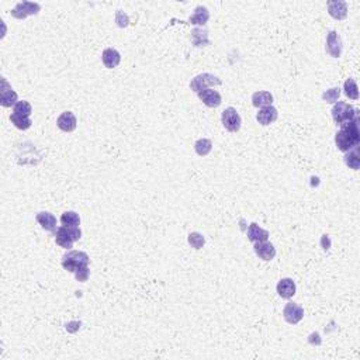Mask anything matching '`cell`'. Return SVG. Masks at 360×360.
<instances>
[{
    "mask_svg": "<svg viewBox=\"0 0 360 360\" xmlns=\"http://www.w3.org/2000/svg\"><path fill=\"white\" fill-rule=\"evenodd\" d=\"M55 240H56V245H60V248H64V249H70V248L74 246V238H72V235L69 232V228L65 226V225H62L60 226L58 230H56V232H55Z\"/></svg>",
    "mask_w": 360,
    "mask_h": 360,
    "instance_id": "13",
    "label": "cell"
},
{
    "mask_svg": "<svg viewBox=\"0 0 360 360\" xmlns=\"http://www.w3.org/2000/svg\"><path fill=\"white\" fill-rule=\"evenodd\" d=\"M278 110L273 106H268V107H262L259 110L258 116H256V120L259 121V124H262V126H270L278 120Z\"/></svg>",
    "mask_w": 360,
    "mask_h": 360,
    "instance_id": "12",
    "label": "cell"
},
{
    "mask_svg": "<svg viewBox=\"0 0 360 360\" xmlns=\"http://www.w3.org/2000/svg\"><path fill=\"white\" fill-rule=\"evenodd\" d=\"M41 10V6L38 3H32V2H22V3H17L16 8L12 10V16L18 18V20H24L26 17L28 16L37 14L38 12Z\"/></svg>",
    "mask_w": 360,
    "mask_h": 360,
    "instance_id": "6",
    "label": "cell"
},
{
    "mask_svg": "<svg viewBox=\"0 0 360 360\" xmlns=\"http://www.w3.org/2000/svg\"><path fill=\"white\" fill-rule=\"evenodd\" d=\"M76 124H78V120H76L75 114L72 112H64L58 117L56 120V126L60 130H62L64 132H72L75 131Z\"/></svg>",
    "mask_w": 360,
    "mask_h": 360,
    "instance_id": "11",
    "label": "cell"
},
{
    "mask_svg": "<svg viewBox=\"0 0 360 360\" xmlns=\"http://www.w3.org/2000/svg\"><path fill=\"white\" fill-rule=\"evenodd\" d=\"M89 262L90 259L88 254L80 252V250H69V252L65 254L64 258H62V266H64V269L70 272V273H75V272H78L79 269L89 266Z\"/></svg>",
    "mask_w": 360,
    "mask_h": 360,
    "instance_id": "2",
    "label": "cell"
},
{
    "mask_svg": "<svg viewBox=\"0 0 360 360\" xmlns=\"http://www.w3.org/2000/svg\"><path fill=\"white\" fill-rule=\"evenodd\" d=\"M328 13L336 20H344L348 16V4L342 0L328 2Z\"/></svg>",
    "mask_w": 360,
    "mask_h": 360,
    "instance_id": "14",
    "label": "cell"
},
{
    "mask_svg": "<svg viewBox=\"0 0 360 360\" xmlns=\"http://www.w3.org/2000/svg\"><path fill=\"white\" fill-rule=\"evenodd\" d=\"M60 222H62V225H66V226H79L80 218H79V216L76 214L75 211H66V212L62 214Z\"/></svg>",
    "mask_w": 360,
    "mask_h": 360,
    "instance_id": "25",
    "label": "cell"
},
{
    "mask_svg": "<svg viewBox=\"0 0 360 360\" xmlns=\"http://www.w3.org/2000/svg\"><path fill=\"white\" fill-rule=\"evenodd\" d=\"M116 22H117L120 27H127L128 24H130V18H128V16L124 12L117 10V14H116Z\"/></svg>",
    "mask_w": 360,
    "mask_h": 360,
    "instance_id": "31",
    "label": "cell"
},
{
    "mask_svg": "<svg viewBox=\"0 0 360 360\" xmlns=\"http://www.w3.org/2000/svg\"><path fill=\"white\" fill-rule=\"evenodd\" d=\"M283 316L288 324L296 325L298 324L304 318V308L300 307L296 302H287L284 310H283Z\"/></svg>",
    "mask_w": 360,
    "mask_h": 360,
    "instance_id": "7",
    "label": "cell"
},
{
    "mask_svg": "<svg viewBox=\"0 0 360 360\" xmlns=\"http://www.w3.org/2000/svg\"><path fill=\"white\" fill-rule=\"evenodd\" d=\"M273 103V96L270 92H255L252 94V104L258 107V108H262V107H268V106H272Z\"/></svg>",
    "mask_w": 360,
    "mask_h": 360,
    "instance_id": "20",
    "label": "cell"
},
{
    "mask_svg": "<svg viewBox=\"0 0 360 360\" xmlns=\"http://www.w3.org/2000/svg\"><path fill=\"white\" fill-rule=\"evenodd\" d=\"M208 18H210L208 10L206 8H202V6H198L194 10V14L190 16L188 22H192V24H194V26H204L206 22H208Z\"/></svg>",
    "mask_w": 360,
    "mask_h": 360,
    "instance_id": "21",
    "label": "cell"
},
{
    "mask_svg": "<svg viewBox=\"0 0 360 360\" xmlns=\"http://www.w3.org/2000/svg\"><path fill=\"white\" fill-rule=\"evenodd\" d=\"M192 41L196 46H204L207 45L208 41V31L202 30V28H194L192 31Z\"/></svg>",
    "mask_w": 360,
    "mask_h": 360,
    "instance_id": "23",
    "label": "cell"
},
{
    "mask_svg": "<svg viewBox=\"0 0 360 360\" xmlns=\"http://www.w3.org/2000/svg\"><path fill=\"white\" fill-rule=\"evenodd\" d=\"M222 82L221 79L217 76L211 75V74H202V75H197L193 78V80L190 82V88L193 92L198 93L202 90L211 89L212 86H221Z\"/></svg>",
    "mask_w": 360,
    "mask_h": 360,
    "instance_id": "4",
    "label": "cell"
},
{
    "mask_svg": "<svg viewBox=\"0 0 360 360\" xmlns=\"http://www.w3.org/2000/svg\"><path fill=\"white\" fill-rule=\"evenodd\" d=\"M254 249H255V254L263 260H272L274 259L276 256V248L273 246L270 242L268 240H263V242H254Z\"/></svg>",
    "mask_w": 360,
    "mask_h": 360,
    "instance_id": "10",
    "label": "cell"
},
{
    "mask_svg": "<svg viewBox=\"0 0 360 360\" xmlns=\"http://www.w3.org/2000/svg\"><path fill=\"white\" fill-rule=\"evenodd\" d=\"M276 288H278V296H280L282 298H286V300L292 298V296L296 294V283L292 282V278H282L278 283Z\"/></svg>",
    "mask_w": 360,
    "mask_h": 360,
    "instance_id": "15",
    "label": "cell"
},
{
    "mask_svg": "<svg viewBox=\"0 0 360 360\" xmlns=\"http://www.w3.org/2000/svg\"><path fill=\"white\" fill-rule=\"evenodd\" d=\"M188 244L194 248V249H200V248L204 246L206 240H204V236H202V234L192 232L190 235H188Z\"/></svg>",
    "mask_w": 360,
    "mask_h": 360,
    "instance_id": "30",
    "label": "cell"
},
{
    "mask_svg": "<svg viewBox=\"0 0 360 360\" xmlns=\"http://www.w3.org/2000/svg\"><path fill=\"white\" fill-rule=\"evenodd\" d=\"M102 60H103L106 68L112 69V68L118 66V64L121 62V55L114 48H106L103 51V55H102Z\"/></svg>",
    "mask_w": 360,
    "mask_h": 360,
    "instance_id": "17",
    "label": "cell"
},
{
    "mask_svg": "<svg viewBox=\"0 0 360 360\" xmlns=\"http://www.w3.org/2000/svg\"><path fill=\"white\" fill-rule=\"evenodd\" d=\"M197 94H198V98L202 100V103L207 107H211V108H217L218 106L222 103V98L217 90L206 89L198 92Z\"/></svg>",
    "mask_w": 360,
    "mask_h": 360,
    "instance_id": "9",
    "label": "cell"
},
{
    "mask_svg": "<svg viewBox=\"0 0 360 360\" xmlns=\"http://www.w3.org/2000/svg\"><path fill=\"white\" fill-rule=\"evenodd\" d=\"M248 240H250V242H263V240H269V232L254 222V224L249 225V230H248Z\"/></svg>",
    "mask_w": 360,
    "mask_h": 360,
    "instance_id": "19",
    "label": "cell"
},
{
    "mask_svg": "<svg viewBox=\"0 0 360 360\" xmlns=\"http://www.w3.org/2000/svg\"><path fill=\"white\" fill-rule=\"evenodd\" d=\"M332 118L336 122V126H340L344 122L352 121L358 118V110L352 104H348L346 102H336L332 107Z\"/></svg>",
    "mask_w": 360,
    "mask_h": 360,
    "instance_id": "3",
    "label": "cell"
},
{
    "mask_svg": "<svg viewBox=\"0 0 360 360\" xmlns=\"http://www.w3.org/2000/svg\"><path fill=\"white\" fill-rule=\"evenodd\" d=\"M330 238H328V235H322V246L325 250H328L330 249Z\"/></svg>",
    "mask_w": 360,
    "mask_h": 360,
    "instance_id": "33",
    "label": "cell"
},
{
    "mask_svg": "<svg viewBox=\"0 0 360 360\" xmlns=\"http://www.w3.org/2000/svg\"><path fill=\"white\" fill-rule=\"evenodd\" d=\"M37 221L40 222V225L44 228L45 231L48 232H56V218L54 217L51 212H46V211H42V212H38L37 214Z\"/></svg>",
    "mask_w": 360,
    "mask_h": 360,
    "instance_id": "16",
    "label": "cell"
},
{
    "mask_svg": "<svg viewBox=\"0 0 360 360\" xmlns=\"http://www.w3.org/2000/svg\"><path fill=\"white\" fill-rule=\"evenodd\" d=\"M335 142H336L338 150L345 152V154L348 150L359 146V117L352 121H348V122L340 124V130H339V132H336V136H335Z\"/></svg>",
    "mask_w": 360,
    "mask_h": 360,
    "instance_id": "1",
    "label": "cell"
},
{
    "mask_svg": "<svg viewBox=\"0 0 360 360\" xmlns=\"http://www.w3.org/2000/svg\"><path fill=\"white\" fill-rule=\"evenodd\" d=\"M345 164L353 170H359L360 168V154L359 146L353 148V150H348L345 155Z\"/></svg>",
    "mask_w": 360,
    "mask_h": 360,
    "instance_id": "22",
    "label": "cell"
},
{
    "mask_svg": "<svg viewBox=\"0 0 360 360\" xmlns=\"http://www.w3.org/2000/svg\"><path fill=\"white\" fill-rule=\"evenodd\" d=\"M325 50H326V52L330 54V56H334V58H339V56H340L342 50H344V44H342L340 36L338 34L336 31H330V34H328Z\"/></svg>",
    "mask_w": 360,
    "mask_h": 360,
    "instance_id": "8",
    "label": "cell"
},
{
    "mask_svg": "<svg viewBox=\"0 0 360 360\" xmlns=\"http://www.w3.org/2000/svg\"><path fill=\"white\" fill-rule=\"evenodd\" d=\"M10 120L14 124L16 127L18 128V130H28L31 127V124H32V121H31L30 117H22V116H17L14 112H12V116H10Z\"/></svg>",
    "mask_w": 360,
    "mask_h": 360,
    "instance_id": "26",
    "label": "cell"
},
{
    "mask_svg": "<svg viewBox=\"0 0 360 360\" xmlns=\"http://www.w3.org/2000/svg\"><path fill=\"white\" fill-rule=\"evenodd\" d=\"M340 96V89L339 88H332V89L326 90L322 94V100L330 103V104H335L338 102V98Z\"/></svg>",
    "mask_w": 360,
    "mask_h": 360,
    "instance_id": "29",
    "label": "cell"
},
{
    "mask_svg": "<svg viewBox=\"0 0 360 360\" xmlns=\"http://www.w3.org/2000/svg\"><path fill=\"white\" fill-rule=\"evenodd\" d=\"M8 83L6 80H3V89H2V94H0V104L3 107H12V106H16L18 102H17V93L14 90L10 89V88H6Z\"/></svg>",
    "mask_w": 360,
    "mask_h": 360,
    "instance_id": "18",
    "label": "cell"
},
{
    "mask_svg": "<svg viewBox=\"0 0 360 360\" xmlns=\"http://www.w3.org/2000/svg\"><path fill=\"white\" fill-rule=\"evenodd\" d=\"M194 150L197 152V155L207 156L211 152V150H212V142H211L210 140H207V138H202V140H198L194 144Z\"/></svg>",
    "mask_w": 360,
    "mask_h": 360,
    "instance_id": "24",
    "label": "cell"
},
{
    "mask_svg": "<svg viewBox=\"0 0 360 360\" xmlns=\"http://www.w3.org/2000/svg\"><path fill=\"white\" fill-rule=\"evenodd\" d=\"M13 112L17 114V116H22V117H30L31 112H32V108H31V104L28 102L22 100V102H18V103L14 106Z\"/></svg>",
    "mask_w": 360,
    "mask_h": 360,
    "instance_id": "28",
    "label": "cell"
},
{
    "mask_svg": "<svg viewBox=\"0 0 360 360\" xmlns=\"http://www.w3.org/2000/svg\"><path fill=\"white\" fill-rule=\"evenodd\" d=\"M344 90H345V94L349 98H352V100H358L359 98V89H358V84H356V82L353 79H348L346 80Z\"/></svg>",
    "mask_w": 360,
    "mask_h": 360,
    "instance_id": "27",
    "label": "cell"
},
{
    "mask_svg": "<svg viewBox=\"0 0 360 360\" xmlns=\"http://www.w3.org/2000/svg\"><path fill=\"white\" fill-rule=\"evenodd\" d=\"M89 274H90L89 266L82 268V269H79L78 272H75V278L78 282H86V280L89 278Z\"/></svg>",
    "mask_w": 360,
    "mask_h": 360,
    "instance_id": "32",
    "label": "cell"
},
{
    "mask_svg": "<svg viewBox=\"0 0 360 360\" xmlns=\"http://www.w3.org/2000/svg\"><path fill=\"white\" fill-rule=\"evenodd\" d=\"M221 121L225 130H228L230 132H238L242 126V120H240V112H236L234 107H228L222 112L221 116Z\"/></svg>",
    "mask_w": 360,
    "mask_h": 360,
    "instance_id": "5",
    "label": "cell"
}]
</instances>
